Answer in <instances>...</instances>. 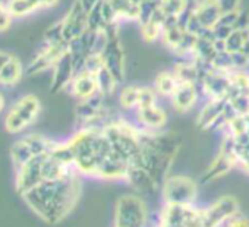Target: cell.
I'll return each instance as SVG.
<instances>
[{
	"label": "cell",
	"mask_w": 249,
	"mask_h": 227,
	"mask_svg": "<svg viewBox=\"0 0 249 227\" xmlns=\"http://www.w3.org/2000/svg\"><path fill=\"white\" fill-rule=\"evenodd\" d=\"M22 196L44 221L52 224L59 223L78 204L81 196V176L73 173L59 180H43Z\"/></svg>",
	"instance_id": "1"
},
{
	"label": "cell",
	"mask_w": 249,
	"mask_h": 227,
	"mask_svg": "<svg viewBox=\"0 0 249 227\" xmlns=\"http://www.w3.org/2000/svg\"><path fill=\"white\" fill-rule=\"evenodd\" d=\"M179 150L180 140L170 132H142L141 150L132 166L144 169L159 189H161L164 180L170 175Z\"/></svg>",
	"instance_id": "2"
},
{
	"label": "cell",
	"mask_w": 249,
	"mask_h": 227,
	"mask_svg": "<svg viewBox=\"0 0 249 227\" xmlns=\"http://www.w3.org/2000/svg\"><path fill=\"white\" fill-rule=\"evenodd\" d=\"M68 142L73 153V167L79 176L97 177L103 161L113 154L103 129H78Z\"/></svg>",
	"instance_id": "3"
},
{
	"label": "cell",
	"mask_w": 249,
	"mask_h": 227,
	"mask_svg": "<svg viewBox=\"0 0 249 227\" xmlns=\"http://www.w3.org/2000/svg\"><path fill=\"white\" fill-rule=\"evenodd\" d=\"M150 207L138 192L122 193L114 204L113 227H151Z\"/></svg>",
	"instance_id": "4"
},
{
	"label": "cell",
	"mask_w": 249,
	"mask_h": 227,
	"mask_svg": "<svg viewBox=\"0 0 249 227\" xmlns=\"http://www.w3.org/2000/svg\"><path fill=\"white\" fill-rule=\"evenodd\" d=\"M156 227H210L204 207L198 204L178 205L163 204L157 215Z\"/></svg>",
	"instance_id": "5"
},
{
	"label": "cell",
	"mask_w": 249,
	"mask_h": 227,
	"mask_svg": "<svg viewBox=\"0 0 249 227\" xmlns=\"http://www.w3.org/2000/svg\"><path fill=\"white\" fill-rule=\"evenodd\" d=\"M198 195L199 183L188 175H169L160 189L163 204H196Z\"/></svg>",
	"instance_id": "6"
},
{
	"label": "cell",
	"mask_w": 249,
	"mask_h": 227,
	"mask_svg": "<svg viewBox=\"0 0 249 227\" xmlns=\"http://www.w3.org/2000/svg\"><path fill=\"white\" fill-rule=\"evenodd\" d=\"M41 108L40 100L36 95H25L18 100L9 110L5 119L6 131L11 134H18L30 126L38 116Z\"/></svg>",
	"instance_id": "7"
},
{
	"label": "cell",
	"mask_w": 249,
	"mask_h": 227,
	"mask_svg": "<svg viewBox=\"0 0 249 227\" xmlns=\"http://www.w3.org/2000/svg\"><path fill=\"white\" fill-rule=\"evenodd\" d=\"M236 167H237V158H236L231 141L223 137V142H221L218 153L215 154V157L211 160V163L207 166V169L201 175V183L202 185L214 183L226 177Z\"/></svg>",
	"instance_id": "8"
},
{
	"label": "cell",
	"mask_w": 249,
	"mask_h": 227,
	"mask_svg": "<svg viewBox=\"0 0 249 227\" xmlns=\"http://www.w3.org/2000/svg\"><path fill=\"white\" fill-rule=\"evenodd\" d=\"M204 211L210 227H223L230 218L240 212V205L236 196L226 193L204 205Z\"/></svg>",
	"instance_id": "9"
},
{
	"label": "cell",
	"mask_w": 249,
	"mask_h": 227,
	"mask_svg": "<svg viewBox=\"0 0 249 227\" xmlns=\"http://www.w3.org/2000/svg\"><path fill=\"white\" fill-rule=\"evenodd\" d=\"M106 33L108 34V40L101 52V57L107 70L114 76L119 85H122L124 81V73H126L123 47L119 41L117 31H106Z\"/></svg>",
	"instance_id": "10"
},
{
	"label": "cell",
	"mask_w": 249,
	"mask_h": 227,
	"mask_svg": "<svg viewBox=\"0 0 249 227\" xmlns=\"http://www.w3.org/2000/svg\"><path fill=\"white\" fill-rule=\"evenodd\" d=\"M132 121L142 131V132H161L164 131L169 115L160 103L137 108L132 113Z\"/></svg>",
	"instance_id": "11"
},
{
	"label": "cell",
	"mask_w": 249,
	"mask_h": 227,
	"mask_svg": "<svg viewBox=\"0 0 249 227\" xmlns=\"http://www.w3.org/2000/svg\"><path fill=\"white\" fill-rule=\"evenodd\" d=\"M60 24L63 40L71 44L88 31V12L78 0H75L68 14L60 19Z\"/></svg>",
	"instance_id": "12"
},
{
	"label": "cell",
	"mask_w": 249,
	"mask_h": 227,
	"mask_svg": "<svg viewBox=\"0 0 249 227\" xmlns=\"http://www.w3.org/2000/svg\"><path fill=\"white\" fill-rule=\"evenodd\" d=\"M69 52V44H44V47L34 56L27 68L28 75H38L47 69H53L57 62Z\"/></svg>",
	"instance_id": "13"
},
{
	"label": "cell",
	"mask_w": 249,
	"mask_h": 227,
	"mask_svg": "<svg viewBox=\"0 0 249 227\" xmlns=\"http://www.w3.org/2000/svg\"><path fill=\"white\" fill-rule=\"evenodd\" d=\"M202 94L199 89V85L196 82H189V81H182L179 82L176 91L173 92V95L170 97L169 103L172 105V108L178 113H189L191 110H194L199 100H201Z\"/></svg>",
	"instance_id": "14"
},
{
	"label": "cell",
	"mask_w": 249,
	"mask_h": 227,
	"mask_svg": "<svg viewBox=\"0 0 249 227\" xmlns=\"http://www.w3.org/2000/svg\"><path fill=\"white\" fill-rule=\"evenodd\" d=\"M47 154L37 156L31 158L27 164H24L21 169H18V179H17V188L21 195L27 193L37 185H40L43 179V163Z\"/></svg>",
	"instance_id": "15"
},
{
	"label": "cell",
	"mask_w": 249,
	"mask_h": 227,
	"mask_svg": "<svg viewBox=\"0 0 249 227\" xmlns=\"http://www.w3.org/2000/svg\"><path fill=\"white\" fill-rule=\"evenodd\" d=\"M68 89H69L71 95H73L78 101H82V100H87V98H91V97L100 94L98 81H97L95 73H92L87 69L79 70L73 76Z\"/></svg>",
	"instance_id": "16"
},
{
	"label": "cell",
	"mask_w": 249,
	"mask_h": 227,
	"mask_svg": "<svg viewBox=\"0 0 249 227\" xmlns=\"http://www.w3.org/2000/svg\"><path fill=\"white\" fill-rule=\"evenodd\" d=\"M75 75H76V68L71 53L68 52L53 68V78H52V88H50L52 92H60L69 88Z\"/></svg>",
	"instance_id": "17"
},
{
	"label": "cell",
	"mask_w": 249,
	"mask_h": 227,
	"mask_svg": "<svg viewBox=\"0 0 249 227\" xmlns=\"http://www.w3.org/2000/svg\"><path fill=\"white\" fill-rule=\"evenodd\" d=\"M141 85L137 84H122L116 92L117 108L124 113H134L140 105Z\"/></svg>",
	"instance_id": "18"
},
{
	"label": "cell",
	"mask_w": 249,
	"mask_h": 227,
	"mask_svg": "<svg viewBox=\"0 0 249 227\" xmlns=\"http://www.w3.org/2000/svg\"><path fill=\"white\" fill-rule=\"evenodd\" d=\"M179 78L176 76V73L172 69L167 70H161L156 75L154 81H153V88L157 92L159 98H164V100H170V97L173 95V92L176 91L178 85H179Z\"/></svg>",
	"instance_id": "19"
},
{
	"label": "cell",
	"mask_w": 249,
	"mask_h": 227,
	"mask_svg": "<svg viewBox=\"0 0 249 227\" xmlns=\"http://www.w3.org/2000/svg\"><path fill=\"white\" fill-rule=\"evenodd\" d=\"M21 78H22L21 60L17 56L9 54L8 60L5 62L2 69H0V85L14 87L21 81Z\"/></svg>",
	"instance_id": "20"
},
{
	"label": "cell",
	"mask_w": 249,
	"mask_h": 227,
	"mask_svg": "<svg viewBox=\"0 0 249 227\" xmlns=\"http://www.w3.org/2000/svg\"><path fill=\"white\" fill-rule=\"evenodd\" d=\"M11 157H12V161L15 164L17 169H21L24 164H27L31 158L37 157L34 154V150L28 141V138H22L19 140L18 142H15L11 148Z\"/></svg>",
	"instance_id": "21"
},
{
	"label": "cell",
	"mask_w": 249,
	"mask_h": 227,
	"mask_svg": "<svg viewBox=\"0 0 249 227\" xmlns=\"http://www.w3.org/2000/svg\"><path fill=\"white\" fill-rule=\"evenodd\" d=\"M6 5L14 18H24L34 14V9L31 8L28 0H8Z\"/></svg>",
	"instance_id": "22"
},
{
	"label": "cell",
	"mask_w": 249,
	"mask_h": 227,
	"mask_svg": "<svg viewBox=\"0 0 249 227\" xmlns=\"http://www.w3.org/2000/svg\"><path fill=\"white\" fill-rule=\"evenodd\" d=\"M12 19H14V17L11 15V12L8 9V5L0 0V33H5V31L9 30V27L12 24Z\"/></svg>",
	"instance_id": "23"
},
{
	"label": "cell",
	"mask_w": 249,
	"mask_h": 227,
	"mask_svg": "<svg viewBox=\"0 0 249 227\" xmlns=\"http://www.w3.org/2000/svg\"><path fill=\"white\" fill-rule=\"evenodd\" d=\"M31 8L36 11H40V9H50V8H54L59 5L60 0H28Z\"/></svg>",
	"instance_id": "24"
},
{
	"label": "cell",
	"mask_w": 249,
	"mask_h": 227,
	"mask_svg": "<svg viewBox=\"0 0 249 227\" xmlns=\"http://www.w3.org/2000/svg\"><path fill=\"white\" fill-rule=\"evenodd\" d=\"M223 227H249V218L242 212H239L237 215L230 218Z\"/></svg>",
	"instance_id": "25"
},
{
	"label": "cell",
	"mask_w": 249,
	"mask_h": 227,
	"mask_svg": "<svg viewBox=\"0 0 249 227\" xmlns=\"http://www.w3.org/2000/svg\"><path fill=\"white\" fill-rule=\"evenodd\" d=\"M240 2H242V0H218V3L221 6L223 14H227V12H233V11L240 9Z\"/></svg>",
	"instance_id": "26"
},
{
	"label": "cell",
	"mask_w": 249,
	"mask_h": 227,
	"mask_svg": "<svg viewBox=\"0 0 249 227\" xmlns=\"http://www.w3.org/2000/svg\"><path fill=\"white\" fill-rule=\"evenodd\" d=\"M78 2L84 6V9L87 11V12H89L95 5H98L101 0H78Z\"/></svg>",
	"instance_id": "27"
},
{
	"label": "cell",
	"mask_w": 249,
	"mask_h": 227,
	"mask_svg": "<svg viewBox=\"0 0 249 227\" xmlns=\"http://www.w3.org/2000/svg\"><path fill=\"white\" fill-rule=\"evenodd\" d=\"M8 57H9V54H8V53L0 52V69H2V66H3V65H5V62L8 60Z\"/></svg>",
	"instance_id": "28"
},
{
	"label": "cell",
	"mask_w": 249,
	"mask_h": 227,
	"mask_svg": "<svg viewBox=\"0 0 249 227\" xmlns=\"http://www.w3.org/2000/svg\"><path fill=\"white\" fill-rule=\"evenodd\" d=\"M3 108H5V97L2 95V92H0V111Z\"/></svg>",
	"instance_id": "29"
},
{
	"label": "cell",
	"mask_w": 249,
	"mask_h": 227,
	"mask_svg": "<svg viewBox=\"0 0 249 227\" xmlns=\"http://www.w3.org/2000/svg\"><path fill=\"white\" fill-rule=\"evenodd\" d=\"M144 3H159L160 0H142Z\"/></svg>",
	"instance_id": "30"
}]
</instances>
